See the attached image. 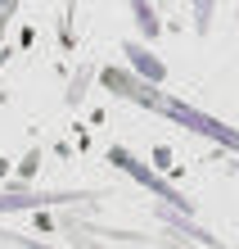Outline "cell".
I'll list each match as a JSON object with an SVG mask.
<instances>
[{"label": "cell", "instance_id": "1", "mask_svg": "<svg viewBox=\"0 0 239 249\" xmlns=\"http://www.w3.org/2000/svg\"><path fill=\"white\" fill-rule=\"evenodd\" d=\"M104 91H113V95H122V100H136V105H144L149 113H162V118L181 123V127H190V131H199V136L226 145V150L239 159V127L221 123V118H212V113L185 105V100H176V95H162L158 82L140 77L136 68H131V72H122V68H104Z\"/></svg>", "mask_w": 239, "mask_h": 249}, {"label": "cell", "instance_id": "2", "mask_svg": "<svg viewBox=\"0 0 239 249\" xmlns=\"http://www.w3.org/2000/svg\"><path fill=\"white\" fill-rule=\"evenodd\" d=\"M109 163H113V168H122V172H131V177H136V181L149 190V195H158L162 204H172V209L190 213V199H185L176 186H167L162 177H154V172H149V168H144V163H140V159L131 154V150H122V145H109Z\"/></svg>", "mask_w": 239, "mask_h": 249}, {"label": "cell", "instance_id": "3", "mask_svg": "<svg viewBox=\"0 0 239 249\" xmlns=\"http://www.w3.org/2000/svg\"><path fill=\"white\" fill-rule=\"evenodd\" d=\"M86 199H104L99 190H14L0 195V213H27V209H59V204H86Z\"/></svg>", "mask_w": 239, "mask_h": 249}, {"label": "cell", "instance_id": "4", "mask_svg": "<svg viewBox=\"0 0 239 249\" xmlns=\"http://www.w3.org/2000/svg\"><path fill=\"white\" fill-rule=\"evenodd\" d=\"M122 54H127V64L136 68L140 77H149V82H162V77H167V68H162V64L154 59V54H149V50L140 46V41H127V46H122Z\"/></svg>", "mask_w": 239, "mask_h": 249}, {"label": "cell", "instance_id": "5", "mask_svg": "<svg viewBox=\"0 0 239 249\" xmlns=\"http://www.w3.org/2000/svg\"><path fill=\"white\" fill-rule=\"evenodd\" d=\"M212 14H217V0H194V32L199 36L212 32Z\"/></svg>", "mask_w": 239, "mask_h": 249}, {"label": "cell", "instance_id": "6", "mask_svg": "<svg viewBox=\"0 0 239 249\" xmlns=\"http://www.w3.org/2000/svg\"><path fill=\"white\" fill-rule=\"evenodd\" d=\"M131 9H136V23L144 27V36H158V18H154V5H149V0H131Z\"/></svg>", "mask_w": 239, "mask_h": 249}, {"label": "cell", "instance_id": "7", "mask_svg": "<svg viewBox=\"0 0 239 249\" xmlns=\"http://www.w3.org/2000/svg\"><path fill=\"white\" fill-rule=\"evenodd\" d=\"M14 9H18V0H0V32H5V27H9Z\"/></svg>", "mask_w": 239, "mask_h": 249}, {"label": "cell", "instance_id": "8", "mask_svg": "<svg viewBox=\"0 0 239 249\" xmlns=\"http://www.w3.org/2000/svg\"><path fill=\"white\" fill-rule=\"evenodd\" d=\"M5 59H9V50H0V68H5Z\"/></svg>", "mask_w": 239, "mask_h": 249}, {"label": "cell", "instance_id": "9", "mask_svg": "<svg viewBox=\"0 0 239 249\" xmlns=\"http://www.w3.org/2000/svg\"><path fill=\"white\" fill-rule=\"evenodd\" d=\"M230 168H235V172H239V163H230Z\"/></svg>", "mask_w": 239, "mask_h": 249}]
</instances>
